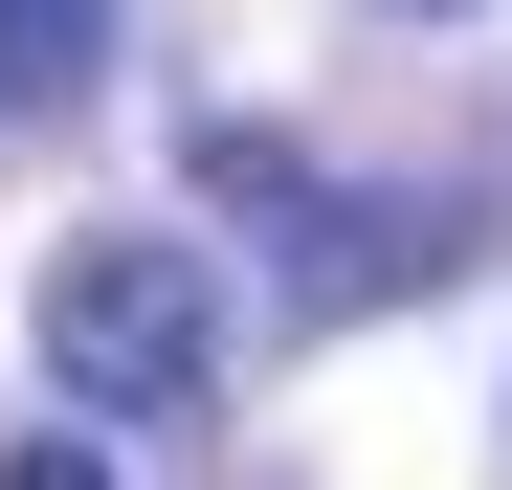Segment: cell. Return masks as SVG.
<instances>
[{"label": "cell", "instance_id": "2", "mask_svg": "<svg viewBox=\"0 0 512 490\" xmlns=\"http://www.w3.org/2000/svg\"><path fill=\"white\" fill-rule=\"evenodd\" d=\"M112 67V0H0V112H67Z\"/></svg>", "mask_w": 512, "mask_h": 490}, {"label": "cell", "instance_id": "1", "mask_svg": "<svg viewBox=\"0 0 512 490\" xmlns=\"http://www.w3.org/2000/svg\"><path fill=\"white\" fill-rule=\"evenodd\" d=\"M45 379L90 401V424H179V401L223 379V268L156 245V223H90L45 268Z\"/></svg>", "mask_w": 512, "mask_h": 490}, {"label": "cell", "instance_id": "3", "mask_svg": "<svg viewBox=\"0 0 512 490\" xmlns=\"http://www.w3.org/2000/svg\"><path fill=\"white\" fill-rule=\"evenodd\" d=\"M423 23H446V0H423Z\"/></svg>", "mask_w": 512, "mask_h": 490}]
</instances>
